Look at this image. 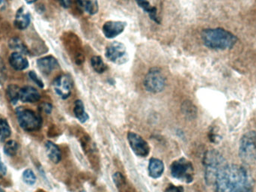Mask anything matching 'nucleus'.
I'll list each match as a JSON object with an SVG mask.
<instances>
[{
  "mask_svg": "<svg viewBox=\"0 0 256 192\" xmlns=\"http://www.w3.org/2000/svg\"><path fill=\"white\" fill-rule=\"evenodd\" d=\"M216 192H254V179L250 172L239 164H225L215 177Z\"/></svg>",
  "mask_w": 256,
  "mask_h": 192,
  "instance_id": "1",
  "label": "nucleus"
},
{
  "mask_svg": "<svg viewBox=\"0 0 256 192\" xmlns=\"http://www.w3.org/2000/svg\"><path fill=\"white\" fill-rule=\"evenodd\" d=\"M202 39L207 48L222 51L231 49L238 42V38L233 33L222 28L203 30Z\"/></svg>",
  "mask_w": 256,
  "mask_h": 192,
  "instance_id": "2",
  "label": "nucleus"
},
{
  "mask_svg": "<svg viewBox=\"0 0 256 192\" xmlns=\"http://www.w3.org/2000/svg\"><path fill=\"white\" fill-rule=\"evenodd\" d=\"M239 156L245 164L256 161V131H250L242 136L239 143Z\"/></svg>",
  "mask_w": 256,
  "mask_h": 192,
  "instance_id": "3",
  "label": "nucleus"
},
{
  "mask_svg": "<svg viewBox=\"0 0 256 192\" xmlns=\"http://www.w3.org/2000/svg\"><path fill=\"white\" fill-rule=\"evenodd\" d=\"M16 114L19 125L25 131H37L42 127V117L32 110L20 107L16 109Z\"/></svg>",
  "mask_w": 256,
  "mask_h": 192,
  "instance_id": "4",
  "label": "nucleus"
},
{
  "mask_svg": "<svg viewBox=\"0 0 256 192\" xmlns=\"http://www.w3.org/2000/svg\"><path fill=\"white\" fill-rule=\"evenodd\" d=\"M204 164L206 165V179L208 183H214L219 170L225 165L222 155L214 150H210L206 154Z\"/></svg>",
  "mask_w": 256,
  "mask_h": 192,
  "instance_id": "5",
  "label": "nucleus"
},
{
  "mask_svg": "<svg viewBox=\"0 0 256 192\" xmlns=\"http://www.w3.org/2000/svg\"><path fill=\"white\" fill-rule=\"evenodd\" d=\"M170 172L173 177L186 183L192 182L194 180V166L186 158H180L174 161L170 166Z\"/></svg>",
  "mask_w": 256,
  "mask_h": 192,
  "instance_id": "6",
  "label": "nucleus"
},
{
  "mask_svg": "<svg viewBox=\"0 0 256 192\" xmlns=\"http://www.w3.org/2000/svg\"><path fill=\"white\" fill-rule=\"evenodd\" d=\"M165 76L160 68H152L146 74L144 87L147 91L152 93H160L165 88Z\"/></svg>",
  "mask_w": 256,
  "mask_h": 192,
  "instance_id": "7",
  "label": "nucleus"
},
{
  "mask_svg": "<svg viewBox=\"0 0 256 192\" xmlns=\"http://www.w3.org/2000/svg\"><path fill=\"white\" fill-rule=\"evenodd\" d=\"M105 56L108 60L117 65L124 64L128 60L127 48L124 44L120 42L110 44L106 47Z\"/></svg>",
  "mask_w": 256,
  "mask_h": 192,
  "instance_id": "8",
  "label": "nucleus"
},
{
  "mask_svg": "<svg viewBox=\"0 0 256 192\" xmlns=\"http://www.w3.org/2000/svg\"><path fill=\"white\" fill-rule=\"evenodd\" d=\"M128 140L132 152L140 157H146L150 152V147L147 142L136 133L129 132Z\"/></svg>",
  "mask_w": 256,
  "mask_h": 192,
  "instance_id": "9",
  "label": "nucleus"
},
{
  "mask_svg": "<svg viewBox=\"0 0 256 192\" xmlns=\"http://www.w3.org/2000/svg\"><path fill=\"white\" fill-rule=\"evenodd\" d=\"M54 91L62 99H66L70 96L73 87L72 78L68 75H62L56 78L52 83Z\"/></svg>",
  "mask_w": 256,
  "mask_h": 192,
  "instance_id": "10",
  "label": "nucleus"
},
{
  "mask_svg": "<svg viewBox=\"0 0 256 192\" xmlns=\"http://www.w3.org/2000/svg\"><path fill=\"white\" fill-rule=\"evenodd\" d=\"M126 26L127 24L122 21H108L104 24L102 30L105 37L109 39H114L124 31Z\"/></svg>",
  "mask_w": 256,
  "mask_h": 192,
  "instance_id": "11",
  "label": "nucleus"
},
{
  "mask_svg": "<svg viewBox=\"0 0 256 192\" xmlns=\"http://www.w3.org/2000/svg\"><path fill=\"white\" fill-rule=\"evenodd\" d=\"M37 66L39 70L44 75H50L51 72L60 67V64L56 59L52 56L39 59L37 62Z\"/></svg>",
  "mask_w": 256,
  "mask_h": 192,
  "instance_id": "12",
  "label": "nucleus"
},
{
  "mask_svg": "<svg viewBox=\"0 0 256 192\" xmlns=\"http://www.w3.org/2000/svg\"><path fill=\"white\" fill-rule=\"evenodd\" d=\"M30 24V14L25 8L21 7L16 11L14 24L16 28L24 30L28 27Z\"/></svg>",
  "mask_w": 256,
  "mask_h": 192,
  "instance_id": "13",
  "label": "nucleus"
},
{
  "mask_svg": "<svg viewBox=\"0 0 256 192\" xmlns=\"http://www.w3.org/2000/svg\"><path fill=\"white\" fill-rule=\"evenodd\" d=\"M40 96V93L38 92L34 87H24V88L20 89V99L24 103H34L39 101Z\"/></svg>",
  "mask_w": 256,
  "mask_h": 192,
  "instance_id": "14",
  "label": "nucleus"
},
{
  "mask_svg": "<svg viewBox=\"0 0 256 192\" xmlns=\"http://www.w3.org/2000/svg\"><path fill=\"white\" fill-rule=\"evenodd\" d=\"M10 66L16 71H22L28 67V62L24 54L13 53L9 58Z\"/></svg>",
  "mask_w": 256,
  "mask_h": 192,
  "instance_id": "15",
  "label": "nucleus"
},
{
  "mask_svg": "<svg viewBox=\"0 0 256 192\" xmlns=\"http://www.w3.org/2000/svg\"><path fill=\"white\" fill-rule=\"evenodd\" d=\"M78 8L87 15H94L99 11L98 0H76Z\"/></svg>",
  "mask_w": 256,
  "mask_h": 192,
  "instance_id": "16",
  "label": "nucleus"
},
{
  "mask_svg": "<svg viewBox=\"0 0 256 192\" xmlns=\"http://www.w3.org/2000/svg\"><path fill=\"white\" fill-rule=\"evenodd\" d=\"M164 172V162L158 158H150L148 164L149 176L154 179H158L162 176Z\"/></svg>",
  "mask_w": 256,
  "mask_h": 192,
  "instance_id": "17",
  "label": "nucleus"
},
{
  "mask_svg": "<svg viewBox=\"0 0 256 192\" xmlns=\"http://www.w3.org/2000/svg\"><path fill=\"white\" fill-rule=\"evenodd\" d=\"M46 155L52 162L57 164L62 159V153L60 148L55 143L51 141H48L45 144Z\"/></svg>",
  "mask_w": 256,
  "mask_h": 192,
  "instance_id": "18",
  "label": "nucleus"
},
{
  "mask_svg": "<svg viewBox=\"0 0 256 192\" xmlns=\"http://www.w3.org/2000/svg\"><path fill=\"white\" fill-rule=\"evenodd\" d=\"M137 5L141 8L144 12L148 13L150 19L156 24H160V18L158 16V9L149 3L148 0H136Z\"/></svg>",
  "mask_w": 256,
  "mask_h": 192,
  "instance_id": "19",
  "label": "nucleus"
},
{
  "mask_svg": "<svg viewBox=\"0 0 256 192\" xmlns=\"http://www.w3.org/2000/svg\"><path fill=\"white\" fill-rule=\"evenodd\" d=\"M75 116L78 118L80 122L84 123L90 119L88 113L86 112L84 102L81 100H76L75 101L74 109Z\"/></svg>",
  "mask_w": 256,
  "mask_h": 192,
  "instance_id": "20",
  "label": "nucleus"
},
{
  "mask_svg": "<svg viewBox=\"0 0 256 192\" xmlns=\"http://www.w3.org/2000/svg\"><path fill=\"white\" fill-rule=\"evenodd\" d=\"M9 47L10 49L14 50L16 53L22 54H28V51L24 42L18 38H13L9 41Z\"/></svg>",
  "mask_w": 256,
  "mask_h": 192,
  "instance_id": "21",
  "label": "nucleus"
},
{
  "mask_svg": "<svg viewBox=\"0 0 256 192\" xmlns=\"http://www.w3.org/2000/svg\"><path fill=\"white\" fill-rule=\"evenodd\" d=\"M91 65L94 72L98 74H103L108 69V66L103 61V59L99 56H94L92 58Z\"/></svg>",
  "mask_w": 256,
  "mask_h": 192,
  "instance_id": "22",
  "label": "nucleus"
},
{
  "mask_svg": "<svg viewBox=\"0 0 256 192\" xmlns=\"http://www.w3.org/2000/svg\"><path fill=\"white\" fill-rule=\"evenodd\" d=\"M20 89L18 86H8L7 89V96L9 101L12 104H16L18 100L20 99Z\"/></svg>",
  "mask_w": 256,
  "mask_h": 192,
  "instance_id": "23",
  "label": "nucleus"
},
{
  "mask_svg": "<svg viewBox=\"0 0 256 192\" xmlns=\"http://www.w3.org/2000/svg\"><path fill=\"white\" fill-rule=\"evenodd\" d=\"M4 153L8 156H14L18 150V143L14 140H8L6 142L3 147Z\"/></svg>",
  "mask_w": 256,
  "mask_h": 192,
  "instance_id": "24",
  "label": "nucleus"
},
{
  "mask_svg": "<svg viewBox=\"0 0 256 192\" xmlns=\"http://www.w3.org/2000/svg\"><path fill=\"white\" fill-rule=\"evenodd\" d=\"M0 131H1L2 140H6L10 137L12 131H10V126L6 119H0Z\"/></svg>",
  "mask_w": 256,
  "mask_h": 192,
  "instance_id": "25",
  "label": "nucleus"
},
{
  "mask_svg": "<svg viewBox=\"0 0 256 192\" xmlns=\"http://www.w3.org/2000/svg\"><path fill=\"white\" fill-rule=\"evenodd\" d=\"M22 179L24 182L28 185H33L36 183V176L34 175V172L31 169H27L22 173Z\"/></svg>",
  "mask_w": 256,
  "mask_h": 192,
  "instance_id": "26",
  "label": "nucleus"
},
{
  "mask_svg": "<svg viewBox=\"0 0 256 192\" xmlns=\"http://www.w3.org/2000/svg\"><path fill=\"white\" fill-rule=\"evenodd\" d=\"M182 110L185 115H188L189 116H194V115L196 114V108L190 101H185L182 106Z\"/></svg>",
  "mask_w": 256,
  "mask_h": 192,
  "instance_id": "27",
  "label": "nucleus"
},
{
  "mask_svg": "<svg viewBox=\"0 0 256 192\" xmlns=\"http://www.w3.org/2000/svg\"><path fill=\"white\" fill-rule=\"evenodd\" d=\"M112 179H114V183L116 186L118 188H122V187L126 186V179L121 173H114L112 176Z\"/></svg>",
  "mask_w": 256,
  "mask_h": 192,
  "instance_id": "28",
  "label": "nucleus"
},
{
  "mask_svg": "<svg viewBox=\"0 0 256 192\" xmlns=\"http://www.w3.org/2000/svg\"><path fill=\"white\" fill-rule=\"evenodd\" d=\"M28 76H30V78L32 80L33 82L36 83L39 87L43 88L44 83L42 82V80L38 77V75H36L34 72H30V73H28Z\"/></svg>",
  "mask_w": 256,
  "mask_h": 192,
  "instance_id": "29",
  "label": "nucleus"
},
{
  "mask_svg": "<svg viewBox=\"0 0 256 192\" xmlns=\"http://www.w3.org/2000/svg\"><path fill=\"white\" fill-rule=\"evenodd\" d=\"M164 192H184V190L182 186H176V185H168Z\"/></svg>",
  "mask_w": 256,
  "mask_h": 192,
  "instance_id": "30",
  "label": "nucleus"
},
{
  "mask_svg": "<svg viewBox=\"0 0 256 192\" xmlns=\"http://www.w3.org/2000/svg\"><path fill=\"white\" fill-rule=\"evenodd\" d=\"M6 173H7V168H6V166L3 164L1 155H0V178L6 176Z\"/></svg>",
  "mask_w": 256,
  "mask_h": 192,
  "instance_id": "31",
  "label": "nucleus"
},
{
  "mask_svg": "<svg viewBox=\"0 0 256 192\" xmlns=\"http://www.w3.org/2000/svg\"><path fill=\"white\" fill-rule=\"evenodd\" d=\"M42 109H43L44 111L45 112V113H51V111H52V105L50 104H48V103H45V104H42Z\"/></svg>",
  "mask_w": 256,
  "mask_h": 192,
  "instance_id": "32",
  "label": "nucleus"
},
{
  "mask_svg": "<svg viewBox=\"0 0 256 192\" xmlns=\"http://www.w3.org/2000/svg\"><path fill=\"white\" fill-rule=\"evenodd\" d=\"M58 1L61 4V6L66 8V9H68L72 5V0H58Z\"/></svg>",
  "mask_w": 256,
  "mask_h": 192,
  "instance_id": "33",
  "label": "nucleus"
},
{
  "mask_svg": "<svg viewBox=\"0 0 256 192\" xmlns=\"http://www.w3.org/2000/svg\"><path fill=\"white\" fill-rule=\"evenodd\" d=\"M4 9L6 8V1L4 0H0V9Z\"/></svg>",
  "mask_w": 256,
  "mask_h": 192,
  "instance_id": "34",
  "label": "nucleus"
},
{
  "mask_svg": "<svg viewBox=\"0 0 256 192\" xmlns=\"http://www.w3.org/2000/svg\"><path fill=\"white\" fill-rule=\"evenodd\" d=\"M28 4H32V3H36L37 0H25Z\"/></svg>",
  "mask_w": 256,
  "mask_h": 192,
  "instance_id": "35",
  "label": "nucleus"
},
{
  "mask_svg": "<svg viewBox=\"0 0 256 192\" xmlns=\"http://www.w3.org/2000/svg\"><path fill=\"white\" fill-rule=\"evenodd\" d=\"M0 136H1V131H0Z\"/></svg>",
  "mask_w": 256,
  "mask_h": 192,
  "instance_id": "36",
  "label": "nucleus"
},
{
  "mask_svg": "<svg viewBox=\"0 0 256 192\" xmlns=\"http://www.w3.org/2000/svg\"><path fill=\"white\" fill-rule=\"evenodd\" d=\"M81 192H86V191H81Z\"/></svg>",
  "mask_w": 256,
  "mask_h": 192,
  "instance_id": "37",
  "label": "nucleus"
},
{
  "mask_svg": "<svg viewBox=\"0 0 256 192\" xmlns=\"http://www.w3.org/2000/svg\"><path fill=\"white\" fill-rule=\"evenodd\" d=\"M40 192H44V191H40Z\"/></svg>",
  "mask_w": 256,
  "mask_h": 192,
  "instance_id": "38",
  "label": "nucleus"
}]
</instances>
